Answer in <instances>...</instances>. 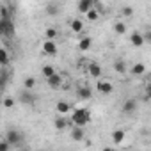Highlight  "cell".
<instances>
[{
  "label": "cell",
  "instance_id": "cell-23",
  "mask_svg": "<svg viewBox=\"0 0 151 151\" xmlns=\"http://www.w3.org/2000/svg\"><path fill=\"white\" fill-rule=\"evenodd\" d=\"M86 20L87 22H98L100 20V11L96 7H91L87 13H86Z\"/></svg>",
  "mask_w": 151,
  "mask_h": 151
},
{
  "label": "cell",
  "instance_id": "cell-16",
  "mask_svg": "<svg viewBox=\"0 0 151 151\" xmlns=\"http://www.w3.org/2000/svg\"><path fill=\"white\" fill-rule=\"evenodd\" d=\"M91 46H93V39L89 36H82L78 39V50L80 52H87V50H91Z\"/></svg>",
  "mask_w": 151,
  "mask_h": 151
},
{
  "label": "cell",
  "instance_id": "cell-12",
  "mask_svg": "<svg viewBox=\"0 0 151 151\" xmlns=\"http://www.w3.org/2000/svg\"><path fill=\"white\" fill-rule=\"evenodd\" d=\"M20 101H22L23 105H34V103H36V96L32 94V91L23 89L22 94H20Z\"/></svg>",
  "mask_w": 151,
  "mask_h": 151
},
{
  "label": "cell",
  "instance_id": "cell-22",
  "mask_svg": "<svg viewBox=\"0 0 151 151\" xmlns=\"http://www.w3.org/2000/svg\"><path fill=\"white\" fill-rule=\"evenodd\" d=\"M9 60H11L9 50H7V48H4V46H0V66H6V64H9Z\"/></svg>",
  "mask_w": 151,
  "mask_h": 151
},
{
  "label": "cell",
  "instance_id": "cell-17",
  "mask_svg": "<svg viewBox=\"0 0 151 151\" xmlns=\"http://www.w3.org/2000/svg\"><path fill=\"white\" fill-rule=\"evenodd\" d=\"M55 110H57L59 114L68 116V114L73 110V107H71V103H68V101H57V103H55Z\"/></svg>",
  "mask_w": 151,
  "mask_h": 151
},
{
  "label": "cell",
  "instance_id": "cell-31",
  "mask_svg": "<svg viewBox=\"0 0 151 151\" xmlns=\"http://www.w3.org/2000/svg\"><path fill=\"white\" fill-rule=\"evenodd\" d=\"M7 149H11V146H9V142L4 139V140H0V151H7Z\"/></svg>",
  "mask_w": 151,
  "mask_h": 151
},
{
  "label": "cell",
  "instance_id": "cell-4",
  "mask_svg": "<svg viewBox=\"0 0 151 151\" xmlns=\"http://www.w3.org/2000/svg\"><path fill=\"white\" fill-rule=\"evenodd\" d=\"M41 50H43V53H45V55L53 57V55H57L59 46H57L55 39H45V41H43V45H41Z\"/></svg>",
  "mask_w": 151,
  "mask_h": 151
},
{
  "label": "cell",
  "instance_id": "cell-13",
  "mask_svg": "<svg viewBox=\"0 0 151 151\" xmlns=\"http://www.w3.org/2000/svg\"><path fill=\"white\" fill-rule=\"evenodd\" d=\"M69 29H71L75 34H82V30H84V20H82V18H73V20L69 22Z\"/></svg>",
  "mask_w": 151,
  "mask_h": 151
},
{
  "label": "cell",
  "instance_id": "cell-3",
  "mask_svg": "<svg viewBox=\"0 0 151 151\" xmlns=\"http://www.w3.org/2000/svg\"><path fill=\"white\" fill-rule=\"evenodd\" d=\"M96 80H98V82H96V93H100V94H103V96L114 93V84H112L109 78L100 77V78H96Z\"/></svg>",
  "mask_w": 151,
  "mask_h": 151
},
{
  "label": "cell",
  "instance_id": "cell-19",
  "mask_svg": "<svg viewBox=\"0 0 151 151\" xmlns=\"http://www.w3.org/2000/svg\"><path fill=\"white\" fill-rule=\"evenodd\" d=\"M130 71H132L133 77H140V75L146 73V64H144V62H137V64H133V66L130 68Z\"/></svg>",
  "mask_w": 151,
  "mask_h": 151
},
{
  "label": "cell",
  "instance_id": "cell-18",
  "mask_svg": "<svg viewBox=\"0 0 151 151\" xmlns=\"http://www.w3.org/2000/svg\"><path fill=\"white\" fill-rule=\"evenodd\" d=\"M110 137H112V142L116 144V146H119V144H123V140H124V137H126V132L124 130H114L112 133H110Z\"/></svg>",
  "mask_w": 151,
  "mask_h": 151
},
{
  "label": "cell",
  "instance_id": "cell-1",
  "mask_svg": "<svg viewBox=\"0 0 151 151\" xmlns=\"http://www.w3.org/2000/svg\"><path fill=\"white\" fill-rule=\"evenodd\" d=\"M69 114H71L69 121H71V124H75V126H87V124L91 123V119H93V116H91V112H89L87 109H75V110H71Z\"/></svg>",
  "mask_w": 151,
  "mask_h": 151
},
{
  "label": "cell",
  "instance_id": "cell-11",
  "mask_svg": "<svg viewBox=\"0 0 151 151\" xmlns=\"http://www.w3.org/2000/svg\"><path fill=\"white\" fill-rule=\"evenodd\" d=\"M77 96H78V100H91L93 98V89L89 87V86H78V89H77Z\"/></svg>",
  "mask_w": 151,
  "mask_h": 151
},
{
  "label": "cell",
  "instance_id": "cell-15",
  "mask_svg": "<svg viewBox=\"0 0 151 151\" xmlns=\"http://www.w3.org/2000/svg\"><path fill=\"white\" fill-rule=\"evenodd\" d=\"M130 43H132V46H137V48H140L142 45H144V37H142V32H132L130 34Z\"/></svg>",
  "mask_w": 151,
  "mask_h": 151
},
{
  "label": "cell",
  "instance_id": "cell-28",
  "mask_svg": "<svg viewBox=\"0 0 151 151\" xmlns=\"http://www.w3.org/2000/svg\"><path fill=\"white\" fill-rule=\"evenodd\" d=\"M0 18H11V11L7 6H0Z\"/></svg>",
  "mask_w": 151,
  "mask_h": 151
},
{
  "label": "cell",
  "instance_id": "cell-20",
  "mask_svg": "<svg viewBox=\"0 0 151 151\" xmlns=\"http://www.w3.org/2000/svg\"><path fill=\"white\" fill-rule=\"evenodd\" d=\"M114 71H116V73H119V75H124V73L128 71L126 62H124L123 59H117V60L114 62Z\"/></svg>",
  "mask_w": 151,
  "mask_h": 151
},
{
  "label": "cell",
  "instance_id": "cell-26",
  "mask_svg": "<svg viewBox=\"0 0 151 151\" xmlns=\"http://www.w3.org/2000/svg\"><path fill=\"white\" fill-rule=\"evenodd\" d=\"M53 73H55V68H53V66H48V64H46V66L41 68V75H43L45 78H48L50 75H53Z\"/></svg>",
  "mask_w": 151,
  "mask_h": 151
},
{
  "label": "cell",
  "instance_id": "cell-2",
  "mask_svg": "<svg viewBox=\"0 0 151 151\" xmlns=\"http://www.w3.org/2000/svg\"><path fill=\"white\" fill-rule=\"evenodd\" d=\"M4 139L9 142L11 147H18V146H22L23 140H25L23 133H22L20 130H16V128H9V130L6 132V137H4Z\"/></svg>",
  "mask_w": 151,
  "mask_h": 151
},
{
  "label": "cell",
  "instance_id": "cell-5",
  "mask_svg": "<svg viewBox=\"0 0 151 151\" xmlns=\"http://www.w3.org/2000/svg\"><path fill=\"white\" fill-rule=\"evenodd\" d=\"M14 23L11 18H0V36H13Z\"/></svg>",
  "mask_w": 151,
  "mask_h": 151
},
{
  "label": "cell",
  "instance_id": "cell-24",
  "mask_svg": "<svg viewBox=\"0 0 151 151\" xmlns=\"http://www.w3.org/2000/svg\"><path fill=\"white\" fill-rule=\"evenodd\" d=\"M36 86H37V78H36V77H27V78L23 80V89H29V91H32Z\"/></svg>",
  "mask_w": 151,
  "mask_h": 151
},
{
  "label": "cell",
  "instance_id": "cell-7",
  "mask_svg": "<svg viewBox=\"0 0 151 151\" xmlns=\"http://www.w3.org/2000/svg\"><path fill=\"white\" fill-rule=\"evenodd\" d=\"M46 84H48V87H52V89H59V87H62V84H64V77L60 73H53V75H50V77L46 78Z\"/></svg>",
  "mask_w": 151,
  "mask_h": 151
},
{
  "label": "cell",
  "instance_id": "cell-9",
  "mask_svg": "<svg viewBox=\"0 0 151 151\" xmlns=\"http://www.w3.org/2000/svg\"><path fill=\"white\" fill-rule=\"evenodd\" d=\"M69 128H71L69 135H71V139H73L75 142L84 140V137H86V130H84V126H75V124H71Z\"/></svg>",
  "mask_w": 151,
  "mask_h": 151
},
{
  "label": "cell",
  "instance_id": "cell-8",
  "mask_svg": "<svg viewBox=\"0 0 151 151\" xmlns=\"http://www.w3.org/2000/svg\"><path fill=\"white\" fill-rule=\"evenodd\" d=\"M86 69H87V75L91 78H100L101 77V73H103V69H101V66L98 64V62H89L87 66H86Z\"/></svg>",
  "mask_w": 151,
  "mask_h": 151
},
{
  "label": "cell",
  "instance_id": "cell-21",
  "mask_svg": "<svg viewBox=\"0 0 151 151\" xmlns=\"http://www.w3.org/2000/svg\"><path fill=\"white\" fill-rule=\"evenodd\" d=\"M126 23L124 22H121V20H117V22H114V32L117 34V36H124L126 34Z\"/></svg>",
  "mask_w": 151,
  "mask_h": 151
},
{
  "label": "cell",
  "instance_id": "cell-30",
  "mask_svg": "<svg viewBox=\"0 0 151 151\" xmlns=\"http://www.w3.org/2000/svg\"><path fill=\"white\" fill-rule=\"evenodd\" d=\"M4 107H6V109H13V107H14V100L9 98V96L4 98Z\"/></svg>",
  "mask_w": 151,
  "mask_h": 151
},
{
  "label": "cell",
  "instance_id": "cell-29",
  "mask_svg": "<svg viewBox=\"0 0 151 151\" xmlns=\"http://www.w3.org/2000/svg\"><path fill=\"white\" fill-rule=\"evenodd\" d=\"M132 14H133V9H132L130 6H124V7L121 9V16H123V18H130Z\"/></svg>",
  "mask_w": 151,
  "mask_h": 151
},
{
  "label": "cell",
  "instance_id": "cell-6",
  "mask_svg": "<svg viewBox=\"0 0 151 151\" xmlns=\"http://www.w3.org/2000/svg\"><path fill=\"white\" fill-rule=\"evenodd\" d=\"M53 126H55V130H59V132H64V130H68V128L71 126V121H69V117H68V116H64V114H59V116L53 119Z\"/></svg>",
  "mask_w": 151,
  "mask_h": 151
},
{
  "label": "cell",
  "instance_id": "cell-14",
  "mask_svg": "<svg viewBox=\"0 0 151 151\" xmlns=\"http://www.w3.org/2000/svg\"><path fill=\"white\" fill-rule=\"evenodd\" d=\"M91 7H94V0H78V4H77V9L80 14H86Z\"/></svg>",
  "mask_w": 151,
  "mask_h": 151
},
{
  "label": "cell",
  "instance_id": "cell-27",
  "mask_svg": "<svg viewBox=\"0 0 151 151\" xmlns=\"http://www.w3.org/2000/svg\"><path fill=\"white\" fill-rule=\"evenodd\" d=\"M46 14H50V16H57V14H59V7H57L55 4H48V6H46Z\"/></svg>",
  "mask_w": 151,
  "mask_h": 151
},
{
  "label": "cell",
  "instance_id": "cell-10",
  "mask_svg": "<svg viewBox=\"0 0 151 151\" xmlns=\"http://www.w3.org/2000/svg\"><path fill=\"white\" fill-rule=\"evenodd\" d=\"M121 110H123V114H133V112L137 110V100H135V98L124 100L123 105H121Z\"/></svg>",
  "mask_w": 151,
  "mask_h": 151
},
{
  "label": "cell",
  "instance_id": "cell-25",
  "mask_svg": "<svg viewBox=\"0 0 151 151\" xmlns=\"http://www.w3.org/2000/svg\"><path fill=\"white\" fill-rule=\"evenodd\" d=\"M57 36H59V32H57V29H53V27H48V29L45 30V39H57Z\"/></svg>",
  "mask_w": 151,
  "mask_h": 151
}]
</instances>
